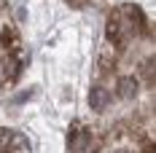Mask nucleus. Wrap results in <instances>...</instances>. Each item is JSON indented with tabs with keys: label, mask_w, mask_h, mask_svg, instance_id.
<instances>
[{
	"label": "nucleus",
	"mask_w": 156,
	"mask_h": 153,
	"mask_svg": "<svg viewBox=\"0 0 156 153\" xmlns=\"http://www.w3.org/2000/svg\"><path fill=\"white\" fill-rule=\"evenodd\" d=\"M116 94H119V99H135V97L140 94V81H137L135 75L119 78V83H116Z\"/></svg>",
	"instance_id": "obj_1"
},
{
	"label": "nucleus",
	"mask_w": 156,
	"mask_h": 153,
	"mask_svg": "<svg viewBox=\"0 0 156 153\" xmlns=\"http://www.w3.org/2000/svg\"><path fill=\"white\" fill-rule=\"evenodd\" d=\"M22 67H24V62L19 59L16 54H5V59H3V73L8 81H16L19 73H22Z\"/></svg>",
	"instance_id": "obj_3"
},
{
	"label": "nucleus",
	"mask_w": 156,
	"mask_h": 153,
	"mask_svg": "<svg viewBox=\"0 0 156 153\" xmlns=\"http://www.w3.org/2000/svg\"><path fill=\"white\" fill-rule=\"evenodd\" d=\"M121 24H124V19H121V16H119L116 11H113V14L108 16V27H105V32H108V40H110V43L121 40V35H124Z\"/></svg>",
	"instance_id": "obj_4"
},
{
	"label": "nucleus",
	"mask_w": 156,
	"mask_h": 153,
	"mask_svg": "<svg viewBox=\"0 0 156 153\" xmlns=\"http://www.w3.org/2000/svg\"><path fill=\"white\" fill-rule=\"evenodd\" d=\"M143 75H145V83H154V59H145V64H143Z\"/></svg>",
	"instance_id": "obj_7"
},
{
	"label": "nucleus",
	"mask_w": 156,
	"mask_h": 153,
	"mask_svg": "<svg viewBox=\"0 0 156 153\" xmlns=\"http://www.w3.org/2000/svg\"><path fill=\"white\" fill-rule=\"evenodd\" d=\"M110 105V92L105 86H92V92H89V107L97 110V113H102V110H108Z\"/></svg>",
	"instance_id": "obj_2"
},
{
	"label": "nucleus",
	"mask_w": 156,
	"mask_h": 153,
	"mask_svg": "<svg viewBox=\"0 0 156 153\" xmlns=\"http://www.w3.org/2000/svg\"><path fill=\"white\" fill-rule=\"evenodd\" d=\"M0 43H3V48H14L16 46V30L5 27V30L0 32Z\"/></svg>",
	"instance_id": "obj_6"
},
{
	"label": "nucleus",
	"mask_w": 156,
	"mask_h": 153,
	"mask_svg": "<svg viewBox=\"0 0 156 153\" xmlns=\"http://www.w3.org/2000/svg\"><path fill=\"white\" fill-rule=\"evenodd\" d=\"M8 148H14V151H27V148H30V140L24 137V134H19V132H8Z\"/></svg>",
	"instance_id": "obj_5"
},
{
	"label": "nucleus",
	"mask_w": 156,
	"mask_h": 153,
	"mask_svg": "<svg viewBox=\"0 0 156 153\" xmlns=\"http://www.w3.org/2000/svg\"><path fill=\"white\" fill-rule=\"evenodd\" d=\"M121 153H132V151H121Z\"/></svg>",
	"instance_id": "obj_8"
}]
</instances>
